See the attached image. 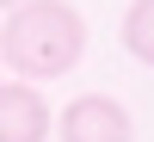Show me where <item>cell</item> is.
Returning a JSON list of instances; mask_svg holds the SVG:
<instances>
[{
    "label": "cell",
    "mask_w": 154,
    "mask_h": 142,
    "mask_svg": "<svg viewBox=\"0 0 154 142\" xmlns=\"http://www.w3.org/2000/svg\"><path fill=\"white\" fill-rule=\"evenodd\" d=\"M86 56V19L68 0H19L0 25V62L19 80H56Z\"/></svg>",
    "instance_id": "cell-1"
},
{
    "label": "cell",
    "mask_w": 154,
    "mask_h": 142,
    "mask_svg": "<svg viewBox=\"0 0 154 142\" xmlns=\"http://www.w3.org/2000/svg\"><path fill=\"white\" fill-rule=\"evenodd\" d=\"M56 130H62V142H130L136 124H130V111L111 93H80L74 105H62Z\"/></svg>",
    "instance_id": "cell-2"
},
{
    "label": "cell",
    "mask_w": 154,
    "mask_h": 142,
    "mask_svg": "<svg viewBox=\"0 0 154 142\" xmlns=\"http://www.w3.org/2000/svg\"><path fill=\"white\" fill-rule=\"evenodd\" d=\"M56 118L37 80H0V142H49Z\"/></svg>",
    "instance_id": "cell-3"
},
{
    "label": "cell",
    "mask_w": 154,
    "mask_h": 142,
    "mask_svg": "<svg viewBox=\"0 0 154 142\" xmlns=\"http://www.w3.org/2000/svg\"><path fill=\"white\" fill-rule=\"evenodd\" d=\"M123 49L154 68V0H130V12H123Z\"/></svg>",
    "instance_id": "cell-4"
},
{
    "label": "cell",
    "mask_w": 154,
    "mask_h": 142,
    "mask_svg": "<svg viewBox=\"0 0 154 142\" xmlns=\"http://www.w3.org/2000/svg\"><path fill=\"white\" fill-rule=\"evenodd\" d=\"M6 6H19V0H0V12H6Z\"/></svg>",
    "instance_id": "cell-5"
},
{
    "label": "cell",
    "mask_w": 154,
    "mask_h": 142,
    "mask_svg": "<svg viewBox=\"0 0 154 142\" xmlns=\"http://www.w3.org/2000/svg\"><path fill=\"white\" fill-rule=\"evenodd\" d=\"M0 74H6V62H0Z\"/></svg>",
    "instance_id": "cell-6"
}]
</instances>
